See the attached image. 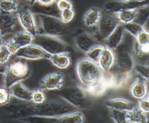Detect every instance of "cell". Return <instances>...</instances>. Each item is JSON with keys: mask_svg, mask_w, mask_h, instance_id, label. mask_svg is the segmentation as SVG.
Instances as JSON below:
<instances>
[{"mask_svg": "<svg viewBox=\"0 0 149 123\" xmlns=\"http://www.w3.org/2000/svg\"><path fill=\"white\" fill-rule=\"evenodd\" d=\"M108 88H109V86L108 80L105 76L103 79L94 85L85 89V90L90 96L98 97L102 96Z\"/></svg>", "mask_w": 149, "mask_h": 123, "instance_id": "cell-27", "label": "cell"}, {"mask_svg": "<svg viewBox=\"0 0 149 123\" xmlns=\"http://www.w3.org/2000/svg\"><path fill=\"white\" fill-rule=\"evenodd\" d=\"M120 23L115 13L105 11L102 12L100 19L96 26L98 41H104Z\"/></svg>", "mask_w": 149, "mask_h": 123, "instance_id": "cell-8", "label": "cell"}, {"mask_svg": "<svg viewBox=\"0 0 149 123\" xmlns=\"http://www.w3.org/2000/svg\"><path fill=\"white\" fill-rule=\"evenodd\" d=\"M102 48L103 45L101 44H98L94 46L85 54L86 57L89 59L90 60L98 64V60L100 59L102 50Z\"/></svg>", "mask_w": 149, "mask_h": 123, "instance_id": "cell-32", "label": "cell"}, {"mask_svg": "<svg viewBox=\"0 0 149 123\" xmlns=\"http://www.w3.org/2000/svg\"><path fill=\"white\" fill-rule=\"evenodd\" d=\"M134 38L136 43L140 45H149V33L146 29L139 33Z\"/></svg>", "mask_w": 149, "mask_h": 123, "instance_id": "cell-36", "label": "cell"}, {"mask_svg": "<svg viewBox=\"0 0 149 123\" xmlns=\"http://www.w3.org/2000/svg\"><path fill=\"white\" fill-rule=\"evenodd\" d=\"M4 87L9 89L14 84L26 79L30 75L28 65L24 62L18 61L7 66L3 72Z\"/></svg>", "mask_w": 149, "mask_h": 123, "instance_id": "cell-6", "label": "cell"}, {"mask_svg": "<svg viewBox=\"0 0 149 123\" xmlns=\"http://www.w3.org/2000/svg\"><path fill=\"white\" fill-rule=\"evenodd\" d=\"M12 54L8 50L6 47L3 44L0 47V65H2L7 63Z\"/></svg>", "mask_w": 149, "mask_h": 123, "instance_id": "cell-38", "label": "cell"}, {"mask_svg": "<svg viewBox=\"0 0 149 123\" xmlns=\"http://www.w3.org/2000/svg\"><path fill=\"white\" fill-rule=\"evenodd\" d=\"M17 2H18V1H30V0H16Z\"/></svg>", "mask_w": 149, "mask_h": 123, "instance_id": "cell-46", "label": "cell"}, {"mask_svg": "<svg viewBox=\"0 0 149 123\" xmlns=\"http://www.w3.org/2000/svg\"><path fill=\"white\" fill-rule=\"evenodd\" d=\"M4 44V41H3V36L0 33V47Z\"/></svg>", "mask_w": 149, "mask_h": 123, "instance_id": "cell-44", "label": "cell"}, {"mask_svg": "<svg viewBox=\"0 0 149 123\" xmlns=\"http://www.w3.org/2000/svg\"><path fill=\"white\" fill-rule=\"evenodd\" d=\"M36 1V2H37L38 3H39L41 5H51V4L55 3L56 0H33V1Z\"/></svg>", "mask_w": 149, "mask_h": 123, "instance_id": "cell-43", "label": "cell"}, {"mask_svg": "<svg viewBox=\"0 0 149 123\" xmlns=\"http://www.w3.org/2000/svg\"><path fill=\"white\" fill-rule=\"evenodd\" d=\"M58 94L77 110H88L93 105L90 95L81 85L61 88L59 90Z\"/></svg>", "mask_w": 149, "mask_h": 123, "instance_id": "cell-4", "label": "cell"}, {"mask_svg": "<svg viewBox=\"0 0 149 123\" xmlns=\"http://www.w3.org/2000/svg\"><path fill=\"white\" fill-rule=\"evenodd\" d=\"M147 80L141 77H137L130 86V93L132 96L137 99L146 97L147 94Z\"/></svg>", "mask_w": 149, "mask_h": 123, "instance_id": "cell-21", "label": "cell"}, {"mask_svg": "<svg viewBox=\"0 0 149 123\" xmlns=\"http://www.w3.org/2000/svg\"><path fill=\"white\" fill-rule=\"evenodd\" d=\"M56 4L60 11L73 8L72 3L69 0H56Z\"/></svg>", "mask_w": 149, "mask_h": 123, "instance_id": "cell-41", "label": "cell"}, {"mask_svg": "<svg viewBox=\"0 0 149 123\" xmlns=\"http://www.w3.org/2000/svg\"><path fill=\"white\" fill-rule=\"evenodd\" d=\"M127 1H130V2H143L146 0H126Z\"/></svg>", "mask_w": 149, "mask_h": 123, "instance_id": "cell-45", "label": "cell"}, {"mask_svg": "<svg viewBox=\"0 0 149 123\" xmlns=\"http://www.w3.org/2000/svg\"><path fill=\"white\" fill-rule=\"evenodd\" d=\"M16 16L17 21L24 30L30 33L33 36L38 33L34 14L31 12L29 7H19Z\"/></svg>", "mask_w": 149, "mask_h": 123, "instance_id": "cell-9", "label": "cell"}, {"mask_svg": "<svg viewBox=\"0 0 149 123\" xmlns=\"http://www.w3.org/2000/svg\"><path fill=\"white\" fill-rule=\"evenodd\" d=\"M102 12L101 9L99 8H90L85 12L83 17L84 25L88 27L96 26L100 19Z\"/></svg>", "mask_w": 149, "mask_h": 123, "instance_id": "cell-22", "label": "cell"}, {"mask_svg": "<svg viewBox=\"0 0 149 123\" xmlns=\"http://www.w3.org/2000/svg\"><path fill=\"white\" fill-rule=\"evenodd\" d=\"M10 96L24 101H31L32 91L21 82L14 84L9 89Z\"/></svg>", "mask_w": 149, "mask_h": 123, "instance_id": "cell-20", "label": "cell"}, {"mask_svg": "<svg viewBox=\"0 0 149 123\" xmlns=\"http://www.w3.org/2000/svg\"><path fill=\"white\" fill-rule=\"evenodd\" d=\"M64 75L61 72H55L45 76L40 82V88L42 90H55L62 88Z\"/></svg>", "mask_w": 149, "mask_h": 123, "instance_id": "cell-12", "label": "cell"}, {"mask_svg": "<svg viewBox=\"0 0 149 123\" xmlns=\"http://www.w3.org/2000/svg\"><path fill=\"white\" fill-rule=\"evenodd\" d=\"M38 33L61 37L65 35L68 29L60 18L48 15H34Z\"/></svg>", "mask_w": 149, "mask_h": 123, "instance_id": "cell-5", "label": "cell"}, {"mask_svg": "<svg viewBox=\"0 0 149 123\" xmlns=\"http://www.w3.org/2000/svg\"><path fill=\"white\" fill-rule=\"evenodd\" d=\"M48 59L55 66L61 69H66L71 63L70 57L68 52H61L49 55Z\"/></svg>", "mask_w": 149, "mask_h": 123, "instance_id": "cell-24", "label": "cell"}, {"mask_svg": "<svg viewBox=\"0 0 149 123\" xmlns=\"http://www.w3.org/2000/svg\"><path fill=\"white\" fill-rule=\"evenodd\" d=\"M29 8L34 15H48L59 18L60 17L61 11L58 8L56 2L51 5H44L34 1L30 3Z\"/></svg>", "mask_w": 149, "mask_h": 123, "instance_id": "cell-14", "label": "cell"}, {"mask_svg": "<svg viewBox=\"0 0 149 123\" xmlns=\"http://www.w3.org/2000/svg\"><path fill=\"white\" fill-rule=\"evenodd\" d=\"M44 120H50L51 122L56 123H83L84 118L83 113L75 111L62 115L54 117H38Z\"/></svg>", "mask_w": 149, "mask_h": 123, "instance_id": "cell-16", "label": "cell"}, {"mask_svg": "<svg viewBox=\"0 0 149 123\" xmlns=\"http://www.w3.org/2000/svg\"><path fill=\"white\" fill-rule=\"evenodd\" d=\"M76 71L81 86L84 89L94 85L105 77L104 72L98 64L86 57L78 60Z\"/></svg>", "mask_w": 149, "mask_h": 123, "instance_id": "cell-3", "label": "cell"}, {"mask_svg": "<svg viewBox=\"0 0 149 123\" xmlns=\"http://www.w3.org/2000/svg\"><path fill=\"white\" fill-rule=\"evenodd\" d=\"M77 109L61 98L46 100L40 104L24 106L19 111L23 117H54L77 111Z\"/></svg>", "mask_w": 149, "mask_h": 123, "instance_id": "cell-2", "label": "cell"}, {"mask_svg": "<svg viewBox=\"0 0 149 123\" xmlns=\"http://www.w3.org/2000/svg\"><path fill=\"white\" fill-rule=\"evenodd\" d=\"M33 37L32 34L23 30L15 33L11 39L19 50L24 46L31 44Z\"/></svg>", "mask_w": 149, "mask_h": 123, "instance_id": "cell-26", "label": "cell"}, {"mask_svg": "<svg viewBox=\"0 0 149 123\" xmlns=\"http://www.w3.org/2000/svg\"><path fill=\"white\" fill-rule=\"evenodd\" d=\"M134 41V37L125 32L122 41L114 50L113 65L108 72L104 73L109 87H124L132 78L134 66L132 54Z\"/></svg>", "mask_w": 149, "mask_h": 123, "instance_id": "cell-1", "label": "cell"}, {"mask_svg": "<svg viewBox=\"0 0 149 123\" xmlns=\"http://www.w3.org/2000/svg\"><path fill=\"white\" fill-rule=\"evenodd\" d=\"M126 122L147 123L148 122V118L145 113L134 107L126 112Z\"/></svg>", "mask_w": 149, "mask_h": 123, "instance_id": "cell-25", "label": "cell"}, {"mask_svg": "<svg viewBox=\"0 0 149 123\" xmlns=\"http://www.w3.org/2000/svg\"><path fill=\"white\" fill-rule=\"evenodd\" d=\"M17 20L16 16L13 13L0 11V33L2 36L13 32Z\"/></svg>", "mask_w": 149, "mask_h": 123, "instance_id": "cell-15", "label": "cell"}, {"mask_svg": "<svg viewBox=\"0 0 149 123\" xmlns=\"http://www.w3.org/2000/svg\"><path fill=\"white\" fill-rule=\"evenodd\" d=\"M73 40L76 48L84 54L94 46L100 44L99 41L95 36L86 31L80 32L76 34Z\"/></svg>", "mask_w": 149, "mask_h": 123, "instance_id": "cell-11", "label": "cell"}, {"mask_svg": "<svg viewBox=\"0 0 149 123\" xmlns=\"http://www.w3.org/2000/svg\"><path fill=\"white\" fill-rule=\"evenodd\" d=\"M19 3L16 0H0V11L15 13L19 9Z\"/></svg>", "mask_w": 149, "mask_h": 123, "instance_id": "cell-30", "label": "cell"}, {"mask_svg": "<svg viewBox=\"0 0 149 123\" xmlns=\"http://www.w3.org/2000/svg\"><path fill=\"white\" fill-rule=\"evenodd\" d=\"M132 54L134 63L147 64H149V45H140L134 38L133 44Z\"/></svg>", "mask_w": 149, "mask_h": 123, "instance_id": "cell-18", "label": "cell"}, {"mask_svg": "<svg viewBox=\"0 0 149 123\" xmlns=\"http://www.w3.org/2000/svg\"><path fill=\"white\" fill-rule=\"evenodd\" d=\"M17 58L28 60H38L48 58L49 55L43 50L40 47L30 44L20 48L15 54Z\"/></svg>", "mask_w": 149, "mask_h": 123, "instance_id": "cell-10", "label": "cell"}, {"mask_svg": "<svg viewBox=\"0 0 149 123\" xmlns=\"http://www.w3.org/2000/svg\"><path fill=\"white\" fill-rule=\"evenodd\" d=\"M126 112L125 111L109 108V115L116 123H126Z\"/></svg>", "mask_w": 149, "mask_h": 123, "instance_id": "cell-33", "label": "cell"}, {"mask_svg": "<svg viewBox=\"0 0 149 123\" xmlns=\"http://www.w3.org/2000/svg\"><path fill=\"white\" fill-rule=\"evenodd\" d=\"M10 97L9 89L5 87H0V106L8 103L9 101Z\"/></svg>", "mask_w": 149, "mask_h": 123, "instance_id": "cell-39", "label": "cell"}, {"mask_svg": "<svg viewBox=\"0 0 149 123\" xmlns=\"http://www.w3.org/2000/svg\"><path fill=\"white\" fill-rule=\"evenodd\" d=\"M147 3H148V0L140 2H130L126 0L114 1L106 3L104 6V9L105 11L116 13L124 9L137 8Z\"/></svg>", "mask_w": 149, "mask_h": 123, "instance_id": "cell-13", "label": "cell"}, {"mask_svg": "<svg viewBox=\"0 0 149 123\" xmlns=\"http://www.w3.org/2000/svg\"><path fill=\"white\" fill-rule=\"evenodd\" d=\"M114 60V51L105 45H103L98 64L104 73L108 72L111 70L113 65Z\"/></svg>", "mask_w": 149, "mask_h": 123, "instance_id": "cell-19", "label": "cell"}, {"mask_svg": "<svg viewBox=\"0 0 149 123\" xmlns=\"http://www.w3.org/2000/svg\"><path fill=\"white\" fill-rule=\"evenodd\" d=\"M115 13L120 23L126 24L134 22L135 19L136 8L124 9L116 12Z\"/></svg>", "mask_w": 149, "mask_h": 123, "instance_id": "cell-29", "label": "cell"}, {"mask_svg": "<svg viewBox=\"0 0 149 123\" xmlns=\"http://www.w3.org/2000/svg\"><path fill=\"white\" fill-rule=\"evenodd\" d=\"M45 96L42 89H35L32 91L31 100L32 103L35 104H40L45 101Z\"/></svg>", "mask_w": 149, "mask_h": 123, "instance_id": "cell-35", "label": "cell"}, {"mask_svg": "<svg viewBox=\"0 0 149 123\" xmlns=\"http://www.w3.org/2000/svg\"><path fill=\"white\" fill-rule=\"evenodd\" d=\"M149 17L148 3L136 8V15L134 22L137 23L145 27V24L148 22Z\"/></svg>", "mask_w": 149, "mask_h": 123, "instance_id": "cell-28", "label": "cell"}, {"mask_svg": "<svg viewBox=\"0 0 149 123\" xmlns=\"http://www.w3.org/2000/svg\"><path fill=\"white\" fill-rule=\"evenodd\" d=\"M32 43L40 47L49 55L68 52L67 44L59 37L37 33L33 37Z\"/></svg>", "mask_w": 149, "mask_h": 123, "instance_id": "cell-7", "label": "cell"}, {"mask_svg": "<svg viewBox=\"0 0 149 123\" xmlns=\"http://www.w3.org/2000/svg\"><path fill=\"white\" fill-rule=\"evenodd\" d=\"M3 44L12 55H15L16 53V52L19 50V48L11 38L6 41L5 43H4Z\"/></svg>", "mask_w": 149, "mask_h": 123, "instance_id": "cell-42", "label": "cell"}, {"mask_svg": "<svg viewBox=\"0 0 149 123\" xmlns=\"http://www.w3.org/2000/svg\"><path fill=\"white\" fill-rule=\"evenodd\" d=\"M125 31L135 37L139 33L145 29V27L134 22L123 24Z\"/></svg>", "mask_w": 149, "mask_h": 123, "instance_id": "cell-31", "label": "cell"}, {"mask_svg": "<svg viewBox=\"0 0 149 123\" xmlns=\"http://www.w3.org/2000/svg\"><path fill=\"white\" fill-rule=\"evenodd\" d=\"M138 108L145 113H148L149 112V100L148 94L144 98L139 99L138 102Z\"/></svg>", "mask_w": 149, "mask_h": 123, "instance_id": "cell-40", "label": "cell"}, {"mask_svg": "<svg viewBox=\"0 0 149 123\" xmlns=\"http://www.w3.org/2000/svg\"><path fill=\"white\" fill-rule=\"evenodd\" d=\"M134 71L138 73L140 77L146 80H148L149 77V65L147 64H142L134 63Z\"/></svg>", "mask_w": 149, "mask_h": 123, "instance_id": "cell-34", "label": "cell"}, {"mask_svg": "<svg viewBox=\"0 0 149 123\" xmlns=\"http://www.w3.org/2000/svg\"><path fill=\"white\" fill-rule=\"evenodd\" d=\"M105 106L108 108H113L127 111L134 107V103L127 99L115 98L108 99L105 101Z\"/></svg>", "mask_w": 149, "mask_h": 123, "instance_id": "cell-23", "label": "cell"}, {"mask_svg": "<svg viewBox=\"0 0 149 123\" xmlns=\"http://www.w3.org/2000/svg\"><path fill=\"white\" fill-rule=\"evenodd\" d=\"M74 16V12L73 9H67L61 10L60 12V19L65 24L70 22Z\"/></svg>", "mask_w": 149, "mask_h": 123, "instance_id": "cell-37", "label": "cell"}, {"mask_svg": "<svg viewBox=\"0 0 149 123\" xmlns=\"http://www.w3.org/2000/svg\"><path fill=\"white\" fill-rule=\"evenodd\" d=\"M125 30L122 23H119L112 33L104 41V45L114 51L122 41Z\"/></svg>", "mask_w": 149, "mask_h": 123, "instance_id": "cell-17", "label": "cell"}]
</instances>
